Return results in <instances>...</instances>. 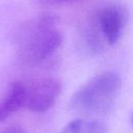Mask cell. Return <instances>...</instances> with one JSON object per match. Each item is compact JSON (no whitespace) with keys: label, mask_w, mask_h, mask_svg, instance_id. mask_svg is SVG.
Returning <instances> with one entry per match:
<instances>
[{"label":"cell","mask_w":133,"mask_h":133,"mask_svg":"<svg viewBox=\"0 0 133 133\" xmlns=\"http://www.w3.org/2000/svg\"><path fill=\"white\" fill-rule=\"evenodd\" d=\"M58 133H106V127L97 119L76 118L66 124Z\"/></svg>","instance_id":"obj_6"},{"label":"cell","mask_w":133,"mask_h":133,"mask_svg":"<svg viewBox=\"0 0 133 133\" xmlns=\"http://www.w3.org/2000/svg\"><path fill=\"white\" fill-rule=\"evenodd\" d=\"M122 87V79L115 72L100 73L82 84L72 96L70 107L83 115L106 113L113 105Z\"/></svg>","instance_id":"obj_3"},{"label":"cell","mask_w":133,"mask_h":133,"mask_svg":"<svg viewBox=\"0 0 133 133\" xmlns=\"http://www.w3.org/2000/svg\"><path fill=\"white\" fill-rule=\"evenodd\" d=\"M131 123H132V126H133V113H132V116H131Z\"/></svg>","instance_id":"obj_9"},{"label":"cell","mask_w":133,"mask_h":133,"mask_svg":"<svg viewBox=\"0 0 133 133\" xmlns=\"http://www.w3.org/2000/svg\"><path fill=\"white\" fill-rule=\"evenodd\" d=\"M16 44L19 60L34 66L56 53L62 44V35L52 16H38L21 25Z\"/></svg>","instance_id":"obj_2"},{"label":"cell","mask_w":133,"mask_h":133,"mask_svg":"<svg viewBox=\"0 0 133 133\" xmlns=\"http://www.w3.org/2000/svg\"><path fill=\"white\" fill-rule=\"evenodd\" d=\"M44 4H48V5H58V4H63V3H70L73 1H77V0H37Z\"/></svg>","instance_id":"obj_8"},{"label":"cell","mask_w":133,"mask_h":133,"mask_svg":"<svg viewBox=\"0 0 133 133\" xmlns=\"http://www.w3.org/2000/svg\"><path fill=\"white\" fill-rule=\"evenodd\" d=\"M25 104V84L19 81L12 82L6 96L0 102V123L7 119L16 111L24 107Z\"/></svg>","instance_id":"obj_5"},{"label":"cell","mask_w":133,"mask_h":133,"mask_svg":"<svg viewBox=\"0 0 133 133\" xmlns=\"http://www.w3.org/2000/svg\"><path fill=\"white\" fill-rule=\"evenodd\" d=\"M129 12L118 0H105L86 15L81 28L83 46L90 53H99L115 45L128 23Z\"/></svg>","instance_id":"obj_1"},{"label":"cell","mask_w":133,"mask_h":133,"mask_svg":"<svg viewBox=\"0 0 133 133\" xmlns=\"http://www.w3.org/2000/svg\"><path fill=\"white\" fill-rule=\"evenodd\" d=\"M2 133H26V131L21 126L12 125V126L7 127L5 130H3Z\"/></svg>","instance_id":"obj_7"},{"label":"cell","mask_w":133,"mask_h":133,"mask_svg":"<svg viewBox=\"0 0 133 133\" xmlns=\"http://www.w3.org/2000/svg\"><path fill=\"white\" fill-rule=\"evenodd\" d=\"M61 91L58 80L50 77L39 78L25 84V104L32 112H45L49 110Z\"/></svg>","instance_id":"obj_4"}]
</instances>
